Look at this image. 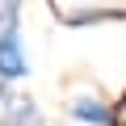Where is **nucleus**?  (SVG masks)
<instances>
[{
  "mask_svg": "<svg viewBox=\"0 0 126 126\" xmlns=\"http://www.w3.org/2000/svg\"><path fill=\"white\" fill-rule=\"evenodd\" d=\"M25 76H30V55H25L21 21L0 25V80H25Z\"/></svg>",
  "mask_w": 126,
  "mask_h": 126,
  "instance_id": "2",
  "label": "nucleus"
},
{
  "mask_svg": "<svg viewBox=\"0 0 126 126\" xmlns=\"http://www.w3.org/2000/svg\"><path fill=\"white\" fill-rule=\"evenodd\" d=\"M9 97H13V88H9V80H0V105H4Z\"/></svg>",
  "mask_w": 126,
  "mask_h": 126,
  "instance_id": "5",
  "label": "nucleus"
},
{
  "mask_svg": "<svg viewBox=\"0 0 126 126\" xmlns=\"http://www.w3.org/2000/svg\"><path fill=\"white\" fill-rule=\"evenodd\" d=\"M21 4L25 0H0V25H17L21 21Z\"/></svg>",
  "mask_w": 126,
  "mask_h": 126,
  "instance_id": "4",
  "label": "nucleus"
},
{
  "mask_svg": "<svg viewBox=\"0 0 126 126\" xmlns=\"http://www.w3.org/2000/svg\"><path fill=\"white\" fill-rule=\"evenodd\" d=\"M67 118L80 122V126H126L122 105L101 101L97 93H80V97H72V101H67Z\"/></svg>",
  "mask_w": 126,
  "mask_h": 126,
  "instance_id": "1",
  "label": "nucleus"
},
{
  "mask_svg": "<svg viewBox=\"0 0 126 126\" xmlns=\"http://www.w3.org/2000/svg\"><path fill=\"white\" fill-rule=\"evenodd\" d=\"M0 126H42V109L34 97L13 93L4 105H0Z\"/></svg>",
  "mask_w": 126,
  "mask_h": 126,
  "instance_id": "3",
  "label": "nucleus"
}]
</instances>
